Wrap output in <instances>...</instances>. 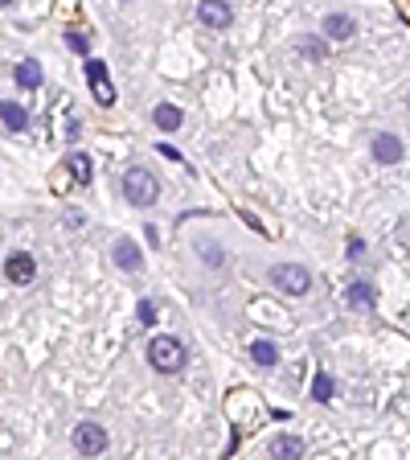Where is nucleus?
Returning <instances> with one entry per match:
<instances>
[{"label":"nucleus","mask_w":410,"mask_h":460,"mask_svg":"<svg viewBox=\"0 0 410 460\" xmlns=\"http://www.w3.org/2000/svg\"><path fill=\"white\" fill-rule=\"evenodd\" d=\"M148 362L160 370V374H177V370L185 366V345L177 341V337L160 333V337L148 341Z\"/></svg>","instance_id":"nucleus-1"},{"label":"nucleus","mask_w":410,"mask_h":460,"mask_svg":"<svg viewBox=\"0 0 410 460\" xmlns=\"http://www.w3.org/2000/svg\"><path fill=\"white\" fill-rule=\"evenodd\" d=\"M136 313H139V325H152V321H156V304H152V300H139Z\"/></svg>","instance_id":"nucleus-20"},{"label":"nucleus","mask_w":410,"mask_h":460,"mask_svg":"<svg viewBox=\"0 0 410 460\" xmlns=\"http://www.w3.org/2000/svg\"><path fill=\"white\" fill-rule=\"evenodd\" d=\"M74 448H78L83 457H99V452L107 448V432H103L99 423H91V419L78 423V427H74Z\"/></svg>","instance_id":"nucleus-4"},{"label":"nucleus","mask_w":410,"mask_h":460,"mask_svg":"<svg viewBox=\"0 0 410 460\" xmlns=\"http://www.w3.org/2000/svg\"><path fill=\"white\" fill-rule=\"evenodd\" d=\"M17 87L37 91V87H42V66H37V62H21V66H17Z\"/></svg>","instance_id":"nucleus-13"},{"label":"nucleus","mask_w":410,"mask_h":460,"mask_svg":"<svg viewBox=\"0 0 410 460\" xmlns=\"http://www.w3.org/2000/svg\"><path fill=\"white\" fill-rule=\"evenodd\" d=\"M4 276L12 279V284H33V276H37V263H33V255H25V251L8 255V263H4Z\"/></svg>","instance_id":"nucleus-6"},{"label":"nucleus","mask_w":410,"mask_h":460,"mask_svg":"<svg viewBox=\"0 0 410 460\" xmlns=\"http://www.w3.org/2000/svg\"><path fill=\"white\" fill-rule=\"evenodd\" d=\"M115 263H119L123 272H139V268H144V251H139L132 238H119V243H115Z\"/></svg>","instance_id":"nucleus-9"},{"label":"nucleus","mask_w":410,"mask_h":460,"mask_svg":"<svg viewBox=\"0 0 410 460\" xmlns=\"http://www.w3.org/2000/svg\"><path fill=\"white\" fill-rule=\"evenodd\" d=\"M300 49H304L308 58H324V54H328V46H324V42H316V38H304V42H300Z\"/></svg>","instance_id":"nucleus-19"},{"label":"nucleus","mask_w":410,"mask_h":460,"mask_svg":"<svg viewBox=\"0 0 410 460\" xmlns=\"http://www.w3.org/2000/svg\"><path fill=\"white\" fill-rule=\"evenodd\" d=\"M353 29H357V21H353L349 13H328V17H324V33H328V38H336V42L353 38Z\"/></svg>","instance_id":"nucleus-10"},{"label":"nucleus","mask_w":410,"mask_h":460,"mask_svg":"<svg viewBox=\"0 0 410 460\" xmlns=\"http://www.w3.org/2000/svg\"><path fill=\"white\" fill-rule=\"evenodd\" d=\"M66 169H70V177H74L78 185H87V181L94 177V169H91V156H87V152H74V156L66 161Z\"/></svg>","instance_id":"nucleus-12"},{"label":"nucleus","mask_w":410,"mask_h":460,"mask_svg":"<svg viewBox=\"0 0 410 460\" xmlns=\"http://www.w3.org/2000/svg\"><path fill=\"white\" fill-rule=\"evenodd\" d=\"M87 83H91V91H94V99L103 103V107H111L115 103V87H111V79H107V66L103 62H87Z\"/></svg>","instance_id":"nucleus-5"},{"label":"nucleus","mask_w":410,"mask_h":460,"mask_svg":"<svg viewBox=\"0 0 410 460\" xmlns=\"http://www.w3.org/2000/svg\"><path fill=\"white\" fill-rule=\"evenodd\" d=\"M271 279H275V288L287 292V296H304V292L312 288L308 268H300V263H279V268H271Z\"/></svg>","instance_id":"nucleus-3"},{"label":"nucleus","mask_w":410,"mask_h":460,"mask_svg":"<svg viewBox=\"0 0 410 460\" xmlns=\"http://www.w3.org/2000/svg\"><path fill=\"white\" fill-rule=\"evenodd\" d=\"M197 17H201L205 25L222 29V25H230V4H222V0H205V4H197Z\"/></svg>","instance_id":"nucleus-11"},{"label":"nucleus","mask_w":410,"mask_h":460,"mask_svg":"<svg viewBox=\"0 0 410 460\" xmlns=\"http://www.w3.org/2000/svg\"><path fill=\"white\" fill-rule=\"evenodd\" d=\"M201 255H205L214 268H222V251H218V247H210V243H205V247H201Z\"/></svg>","instance_id":"nucleus-21"},{"label":"nucleus","mask_w":410,"mask_h":460,"mask_svg":"<svg viewBox=\"0 0 410 460\" xmlns=\"http://www.w3.org/2000/svg\"><path fill=\"white\" fill-rule=\"evenodd\" d=\"M0 120L12 128V132H21L25 124H29V115H25V107H17V103H0Z\"/></svg>","instance_id":"nucleus-16"},{"label":"nucleus","mask_w":410,"mask_h":460,"mask_svg":"<svg viewBox=\"0 0 410 460\" xmlns=\"http://www.w3.org/2000/svg\"><path fill=\"white\" fill-rule=\"evenodd\" d=\"M332 391H336V386H332V378H328V374H316V378H312V399H316V403H328V399H332Z\"/></svg>","instance_id":"nucleus-18"},{"label":"nucleus","mask_w":410,"mask_h":460,"mask_svg":"<svg viewBox=\"0 0 410 460\" xmlns=\"http://www.w3.org/2000/svg\"><path fill=\"white\" fill-rule=\"evenodd\" d=\"M271 457L275 460H300L304 457V440L291 436V432H279V436L271 440Z\"/></svg>","instance_id":"nucleus-7"},{"label":"nucleus","mask_w":410,"mask_h":460,"mask_svg":"<svg viewBox=\"0 0 410 460\" xmlns=\"http://www.w3.org/2000/svg\"><path fill=\"white\" fill-rule=\"evenodd\" d=\"M373 300H377L373 284H353V288H349V304H353V309H365V313H369V309H373Z\"/></svg>","instance_id":"nucleus-15"},{"label":"nucleus","mask_w":410,"mask_h":460,"mask_svg":"<svg viewBox=\"0 0 410 460\" xmlns=\"http://www.w3.org/2000/svg\"><path fill=\"white\" fill-rule=\"evenodd\" d=\"M70 49H74V54H87V38H83V33H70Z\"/></svg>","instance_id":"nucleus-22"},{"label":"nucleus","mask_w":410,"mask_h":460,"mask_svg":"<svg viewBox=\"0 0 410 460\" xmlns=\"http://www.w3.org/2000/svg\"><path fill=\"white\" fill-rule=\"evenodd\" d=\"M407 107H410V99H407Z\"/></svg>","instance_id":"nucleus-23"},{"label":"nucleus","mask_w":410,"mask_h":460,"mask_svg":"<svg viewBox=\"0 0 410 460\" xmlns=\"http://www.w3.org/2000/svg\"><path fill=\"white\" fill-rule=\"evenodd\" d=\"M123 197H128L132 206H139V210H148V206L160 197V185H156V177H152L148 169H128V173H123Z\"/></svg>","instance_id":"nucleus-2"},{"label":"nucleus","mask_w":410,"mask_h":460,"mask_svg":"<svg viewBox=\"0 0 410 460\" xmlns=\"http://www.w3.org/2000/svg\"><path fill=\"white\" fill-rule=\"evenodd\" d=\"M250 358H255L259 366H275V362H279V350H275L271 341H255V345H250Z\"/></svg>","instance_id":"nucleus-17"},{"label":"nucleus","mask_w":410,"mask_h":460,"mask_svg":"<svg viewBox=\"0 0 410 460\" xmlns=\"http://www.w3.org/2000/svg\"><path fill=\"white\" fill-rule=\"evenodd\" d=\"M402 156V140L390 136V132H377L373 136V161H382V165H394Z\"/></svg>","instance_id":"nucleus-8"},{"label":"nucleus","mask_w":410,"mask_h":460,"mask_svg":"<svg viewBox=\"0 0 410 460\" xmlns=\"http://www.w3.org/2000/svg\"><path fill=\"white\" fill-rule=\"evenodd\" d=\"M152 120H156L164 132H177V128H181V111H177L173 103H160V107L152 111Z\"/></svg>","instance_id":"nucleus-14"}]
</instances>
